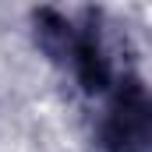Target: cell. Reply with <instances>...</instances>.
I'll list each match as a JSON object with an SVG mask.
<instances>
[{"label":"cell","mask_w":152,"mask_h":152,"mask_svg":"<svg viewBox=\"0 0 152 152\" xmlns=\"http://www.w3.org/2000/svg\"><path fill=\"white\" fill-rule=\"evenodd\" d=\"M39 42L50 53V60H57L67 75L75 78L85 92L106 99L117 92L127 78L120 75L117 64V50L106 39V32L92 21V18H75V14H42L39 21Z\"/></svg>","instance_id":"6da1fadb"},{"label":"cell","mask_w":152,"mask_h":152,"mask_svg":"<svg viewBox=\"0 0 152 152\" xmlns=\"http://www.w3.org/2000/svg\"><path fill=\"white\" fill-rule=\"evenodd\" d=\"M103 152H152V92L124 81L99 113Z\"/></svg>","instance_id":"7a4b0ae2"}]
</instances>
